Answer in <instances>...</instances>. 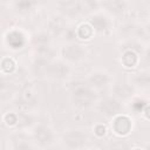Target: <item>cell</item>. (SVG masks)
<instances>
[{"label":"cell","mask_w":150,"mask_h":150,"mask_svg":"<svg viewBox=\"0 0 150 150\" xmlns=\"http://www.w3.org/2000/svg\"><path fill=\"white\" fill-rule=\"evenodd\" d=\"M74 102L80 107H88L94 101V94L86 87H77L73 93Z\"/></svg>","instance_id":"obj_1"},{"label":"cell","mask_w":150,"mask_h":150,"mask_svg":"<svg viewBox=\"0 0 150 150\" xmlns=\"http://www.w3.org/2000/svg\"><path fill=\"white\" fill-rule=\"evenodd\" d=\"M87 141V136L81 131H70L64 136V142L70 148H79Z\"/></svg>","instance_id":"obj_2"},{"label":"cell","mask_w":150,"mask_h":150,"mask_svg":"<svg viewBox=\"0 0 150 150\" xmlns=\"http://www.w3.org/2000/svg\"><path fill=\"white\" fill-rule=\"evenodd\" d=\"M100 109L103 114L108 115V116H111V115H115L120 110V104L117 101L112 100V98H107L104 101L101 102L100 104Z\"/></svg>","instance_id":"obj_3"},{"label":"cell","mask_w":150,"mask_h":150,"mask_svg":"<svg viewBox=\"0 0 150 150\" xmlns=\"http://www.w3.org/2000/svg\"><path fill=\"white\" fill-rule=\"evenodd\" d=\"M114 129L120 135H125L131 129V122L125 116H118L114 122Z\"/></svg>","instance_id":"obj_4"},{"label":"cell","mask_w":150,"mask_h":150,"mask_svg":"<svg viewBox=\"0 0 150 150\" xmlns=\"http://www.w3.org/2000/svg\"><path fill=\"white\" fill-rule=\"evenodd\" d=\"M83 49L79 46V45H71V46H68L67 48H64L63 50V55L66 59L70 60V61H75V60H79L82 57L83 55Z\"/></svg>","instance_id":"obj_5"},{"label":"cell","mask_w":150,"mask_h":150,"mask_svg":"<svg viewBox=\"0 0 150 150\" xmlns=\"http://www.w3.org/2000/svg\"><path fill=\"white\" fill-rule=\"evenodd\" d=\"M35 137L39 141L40 144H48L52 141V132L49 131V129L45 128V127H39L35 130Z\"/></svg>","instance_id":"obj_6"},{"label":"cell","mask_w":150,"mask_h":150,"mask_svg":"<svg viewBox=\"0 0 150 150\" xmlns=\"http://www.w3.org/2000/svg\"><path fill=\"white\" fill-rule=\"evenodd\" d=\"M68 73V68L62 64V63H55V64H49L47 74L54 76V77H63Z\"/></svg>","instance_id":"obj_7"},{"label":"cell","mask_w":150,"mask_h":150,"mask_svg":"<svg viewBox=\"0 0 150 150\" xmlns=\"http://www.w3.org/2000/svg\"><path fill=\"white\" fill-rule=\"evenodd\" d=\"M61 6L63 8V11L70 15H74V14H77L82 7H81V4L79 1H66V2H61Z\"/></svg>","instance_id":"obj_8"},{"label":"cell","mask_w":150,"mask_h":150,"mask_svg":"<svg viewBox=\"0 0 150 150\" xmlns=\"http://www.w3.org/2000/svg\"><path fill=\"white\" fill-rule=\"evenodd\" d=\"M7 40H8V43H9L13 48H20V47H22V45H23V42H25L22 35H21L20 33H18V32L11 33V34L8 35V39H7Z\"/></svg>","instance_id":"obj_9"},{"label":"cell","mask_w":150,"mask_h":150,"mask_svg":"<svg viewBox=\"0 0 150 150\" xmlns=\"http://www.w3.org/2000/svg\"><path fill=\"white\" fill-rule=\"evenodd\" d=\"M34 68H35V71L38 74H41V75L47 74L48 68H49V62H48V60H45V59L39 57L38 61L35 62V67Z\"/></svg>","instance_id":"obj_10"},{"label":"cell","mask_w":150,"mask_h":150,"mask_svg":"<svg viewBox=\"0 0 150 150\" xmlns=\"http://www.w3.org/2000/svg\"><path fill=\"white\" fill-rule=\"evenodd\" d=\"M91 23H93V27L96 30H98V32H102V30H104L107 28V20L103 16H95V18H93Z\"/></svg>","instance_id":"obj_11"},{"label":"cell","mask_w":150,"mask_h":150,"mask_svg":"<svg viewBox=\"0 0 150 150\" xmlns=\"http://www.w3.org/2000/svg\"><path fill=\"white\" fill-rule=\"evenodd\" d=\"M122 60H123L124 66H127V67H134L135 63H136V61H137V57H136V54L134 52H125L123 54Z\"/></svg>","instance_id":"obj_12"},{"label":"cell","mask_w":150,"mask_h":150,"mask_svg":"<svg viewBox=\"0 0 150 150\" xmlns=\"http://www.w3.org/2000/svg\"><path fill=\"white\" fill-rule=\"evenodd\" d=\"M108 77L104 74H95L90 77V83L95 87H102L107 83Z\"/></svg>","instance_id":"obj_13"},{"label":"cell","mask_w":150,"mask_h":150,"mask_svg":"<svg viewBox=\"0 0 150 150\" xmlns=\"http://www.w3.org/2000/svg\"><path fill=\"white\" fill-rule=\"evenodd\" d=\"M93 34V29L88 26V25H82L79 29V35L82 38V39H89Z\"/></svg>","instance_id":"obj_14"},{"label":"cell","mask_w":150,"mask_h":150,"mask_svg":"<svg viewBox=\"0 0 150 150\" xmlns=\"http://www.w3.org/2000/svg\"><path fill=\"white\" fill-rule=\"evenodd\" d=\"M63 26H64V22H63V20H62L61 18H54V19L52 20V22H50V28H52V30H54V32L61 30V29L63 28Z\"/></svg>","instance_id":"obj_15"},{"label":"cell","mask_w":150,"mask_h":150,"mask_svg":"<svg viewBox=\"0 0 150 150\" xmlns=\"http://www.w3.org/2000/svg\"><path fill=\"white\" fill-rule=\"evenodd\" d=\"M1 66H2V69L8 73V71H12V70H13V68H14V62H13L11 59H6V60L2 61Z\"/></svg>","instance_id":"obj_16"},{"label":"cell","mask_w":150,"mask_h":150,"mask_svg":"<svg viewBox=\"0 0 150 150\" xmlns=\"http://www.w3.org/2000/svg\"><path fill=\"white\" fill-rule=\"evenodd\" d=\"M107 5L109 6V8L111 9V11H115V12H118V11H121L122 8H123V4L122 2H120V1H110V2H107Z\"/></svg>","instance_id":"obj_17"},{"label":"cell","mask_w":150,"mask_h":150,"mask_svg":"<svg viewBox=\"0 0 150 150\" xmlns=\"http://www.w3.org/2000/svg\"><path fill=\"white\" fill-rule=\"evenodd\" d=\"M35 42H36V45L40 46V49H42V48H46V47H47L48 39H47L45 35H40V36H36Z\"/></svg>","instance_id":"obj_18"},{"label":"cell","mask_w":150,"mask_h":150,"mask_svg":"<svg viewBox=\"0 0 150 150\" xmlns=\"http://www.w3.org/2000/svg\"><path fill=\"white\" fill-rule=\"evenodd\" d=\"M138 81L141 82L142 86H146V84L149 83V77H148L146 74H142L141 77H138Z\"/></svg>","instance_id":"obj_19"},{"label":"cell","mask_w":150,"mask_h":150,"mask_svg":"<svg viewBox=\"0 0 150 150\" xmlns=\"http://www.w3.org/2000/svg\"><path fill=\"white\" fill-rule=\"evenodd\" d=\"M6 122H7L8 124H14V123L16 122V116L13 115V114L7 115V116H6Z\"/></svg>","instance_id":"obj_20"},{"label":"cell","mask_w":150,"mask_h":150,"mask_svg":"<svg viewBox=\"0 0 150 150\" xmlns=\"http://www.w3.org/2000/svg\"><path fill=\"white\" fill-rule=\"evenodd\" d=\"M95 131H96V134H97L98 136H102V135H104V132H105V128H104L103 125H97V127L95 128Z\"/></svg>","instance_id":"obj_21"},{"label":"cell","mask_w":150,"mask_h":150,"mask_svg":"<svg viewBox=\"0 0 150 150\" xmlns=\"http://www.w3.org/2000/svg\"><path fill=\"white\" fill-rule=\"evenodd\" d=\"M16 150H32V149H30L29 145H27L25 143H21V144H19V146L16 148Z\"/></svg>","instance_id":"obj_22"}]
</instances>
